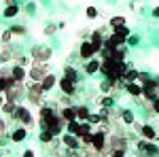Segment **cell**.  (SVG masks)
Masks as SVG:
<instances>
[{
  "mask_svg": "<svg viewBox=\"0 0 159 157\" xmlns=\"http://www.w3.org/2000/svg\"><path fill=\"white\" fill-rule=\"evenodd\" d=\"M7 102V98H4V94H0V109H2V104Z\"/></svg>",
  "mask_w": 159,
  "mask_h": 157,
  "instance_id": "obj_45",
  "label": "cell"
},
{
  "mask_svg": "<svg viewBox=\"0 0 159 157\" xmlns=\"http://www.w3.org/2000/svg\"><path fill=\"white\" fill-rule=\"evenodd\" d=\"M138 70L136 68H127V72L123 74V79H125V83H132V81H138Z\"/></svg>",
  "mask_w": 159,
  "mask_h": 157,
  "instance_id": "obj_26",
  "label": "cell"
},
{
  "mask_svg": "<svg viewBox=\"0 0 159 157\" xmlns=\"http://www.w3.org/2000/svg\"><path fill=\"white\" fill-rule=\"evenodd\" d=\"M24 157H34V151H32V149H28V151L24 153Z\"/></svg>",
  "mask_w": 159,
  "mask_h": 157,
  "instance_id": "obj_44",
  "label": "cell"
},
{
  "mask_svg": "<svg viewBox=\"0 0 159 157\" xmlns=\"http://www.w3.org/2000/svg\"><path fill=\"white\" fill-rule=\"evenodd\" d=\"M125 149H127V140H125V136H112L108 142H106V149L104 151H119V153H125Z\"/></svg>",
  "mask_w": 159,
  "mask_h": 157,
  "instance_id": "obj_8",
  "label": "cell"
},
{
  "mask_svg": "<svg viewBox=\"0 0 159 157\" xmlns=\"http://www.w3.org/2000/svg\"><path fill=\"white\" fill-rule=\"evenodd\" d=\"M108 24H110V28L115 30V28H121V25H125V19L117 15V17H110V21H108Z\"/></svg>",
  "mask_w": 159,
  "mask_h": 157,
  "instance_id": "obj_28",
  "label": "cell"
},
{
  "mask_svg": "<svg viewBox=\"0 0 159 157\" xmlns=\"http://www.w3.org/2000/svg\"><path fill=\"white\" fill-rule=\"evenodd\" d=\"M61 157H83V155H79V149H66L61 153Z\"/></svg>",
  "mask_w": 159,
  "mask_h": 157,
  "instance_id": "obj_33",
  "label": "cell"
},
{
  "mask_svg": "<svg viewBox=\"0 0 159 157\" xmlns=\"http://www.w3.org/2000/svg\"><path fill=\"white\" fill-rule=\"evenodd\" d=\"M153 15H155V17H159V7H155V9H153Z\"/></svg>",
  "mask_w": 159,
  "mask_h": 157,
  "instance_id": "obj_46",
  "label": "cell"
},
{
  "mask_svg": "<svg viewBox=\"0 0 159 157\" xmlns=\"http://www.w3.org/2000/svg\"><path fill=\"white\" fill-rule=\"evenodd\" d=\"M25 89H28V100L32 102V104H40L43 102V94H45V89H43V83L40 81H32V83L25 85Z\"/></svg>",
  "mask_w": 159,
  "mask_h": 157,
  "instance_id": "obj_2",
  "label": "cell"
},
{
  "mask_svg": "<svg viewBox=\"0 0 159 157\" xmlns=\"http://www.w3.org/2000/svg\"><path fill=\"white\" fill-rule=\"evenodd\" d=\"M151 104H153V110H155V113L159 115V98H155V100H153Z\"/></svg>",
  "mask_w": 159,
  "mask_h": 157,
  "instance_id": "obj_42",
  "label": "cell"
},
{
  "mask_svg": "<svg viewBox=\"0 0 159 157\" xmlns=\"http://www.w3.org/2000/svg\"><path fill=\"white\" fill-rule=\"evenodd\" d=\"M49 60H51V47L38 45V47L32 49V64H36V62H49Z\"/></svg>",
  "mask_w": 159,
  "mask_h": 157,
  "instance_id": "obj_9",
  "label": "cell"
},
{
  "mask_svg": "<svg viewBox=\"0 0 159 157\" xmlns=\"http://www.w3.org/2000/svg\"><path fill=\"white\" fill-rule=\"evenodd\" d=\"M47 74H49V62H36V64H32L28 76H30L32 81H43Z\"/></svg>",
  "mask_w": 159,
  "mask_h": 157,
  "instance_id": "obj_5",
  "label": "cell"
},
{
  "mask_svg": "<svg viewBox=\"0 0 159 157\" xmlns=\"http://www.w3.org/2000/svg\"><path fill=\"white\" fill-rule=\"evenodd\" d=\"M136 149H138V155L142 157H157L159 155V149L155 145H153V140H140L138 145H136Z\"/></svg>",
  "mask_w": 159,
  "mask_h": 157,
  "instance_id": "obj_6",
  "label": "cell"
},
{
  "mask_svg": "<svg viewBox=\"0 0 159 157\" xmlns=\"http://www.w3.org/2000/svg\"><path fill=\"white\" fill-rule=\"evenodd\" d=\"M125 91H127L129 96H134V98H140V96H142V91H144V89H142L140 85L136 83V81H132V83H127V85H125Z\"/></svg>",
  "mask_w": 159,
  "mask_h": 157,
  "instance_id": "obj_17",
  "label": "cell"
},
{
  "mask_svg": "<svg viewBox=\"0 0 159 157\" xmlns=\"http://www.w3.org/2000/svg\"><path fill=\"white\" fill-rule=\"evenodd\" d=\"M79 125H81V121H79V119L70 121V123H68V132H70V134H76V130H79Z\"/></svg>",
  "mask_w": 159,
  "mask_h": 157,
  "instance_id": "obj_34",
  "label": "cell"
},
{
  "mask_svg": "<svg viewBox=\"0 0 159 157\" xmlns=\"http://www.w3.org/2000/svg\"><path fill=\"white\" fill-rule=\"evenodd\" d=\"M60 115L66 123H70V121L76 119V109H74V106H64V109L60 110Z\"/></svg>",
  "mask_w": 159,
  "mask_h": 157,
  "instance_id": "obj_15",
  "label": "cell"
},
{
  "mask_svg": "<svg viewBox=\"0 0 159 157\" xmlns=\"http://www.w3.org/2000/svg\"><path fill=\"white\" fill-rule=\"evenodd\" d=\"M25 134H28V130H25V125H19V127H15L11 132V140L13 142H21L25 138Z\"/></svg>",
  "mask_w": 159,
  "mask_h": 157,
  "instance_id": "obj_18",
  "label": "cell"
},
{
  "mask_svg": "<svg viewBox=\"0 0 159 157\" xmlns=\"http://www.w3.org/2000/svg\"><path fill=\"white\" fill-rule=\"evenodd\" d=\"M4 134H7V125H4V121L0 119V140H4Z\"/></svg>",
  "mask_w": 159,
  "mask_h": 157,
  "instance_id": "obj_41",
  "label": "cell"
},
{
  "mask_svg": "<svg viewBox=\"0 0 159 157\" xmlns=\"http://www.w3.org/2000/svg\"><path fill=\"white\" fill-rule=\"evenodd\" d=\"M74 109H76V119H79V121H87V119H89L91 113H89L87 106H74Z\"/></svg>",
  "mask_w": 159,
  "mask_h": 157,
  "instance_id": "obj_22",
  "label": "cell"
},
{
  "mask_svg": "<svg viewBox=\"0 0 159 157\" xmlns=\"http://www.w3.org/2000/svg\"><path fill=\"white\" fill-rule=\"evenodd\" d=\"M57 30H60V25H53V24H49L47 28H45V34H47V36H51V34H55Z\"/></svg>",
  "mask_w": 159,
  "mask_h": 157,
  "instance_id": "obj_38",
  "label": "cell"
},
{
  "mask_svg": "<svg viewBox=\"0 0 159 157\" xmlns=\"http://www.w3.org/2000/svg\"><path fill=\"white\" fill-rule=\"evenodd\" d=\"M100 53V49L91 43V40H83L81 45H79V55L83 58V60H91V58H96Z\"/></svg>",
  "mask_w": 159,
  "mask_h": 157,
  "instance_id": "obj_7",
  "label": "cell"
},
{
  "mask_svg": "<svg viewBox=\"0 0 159 157\" xmlns=\"http://www.w3.org/2000/svg\"><path fill=\"white\" fill-rule=\"evenodd\" d=\"M17 13H19V7H17V4H7V7H4V11H2V15L11 19V17H15Z\"/></svg>",
  "mask_w": 159,
  "mask_h": 157,
  "instance_id": "obj_24",
  "label": "cell"
},
{
  "mask_svg": "<svg viewBox=\"0 0 159 157\" xmlns=\"http://www.w3.org/2000/svg\"><path fill=\"white\" fill-rule=\"evenodd\" d=\"M13 36H15V34H13V32H11V28H9V30H4V32H2V36H0V40H2L4 45H9V43L13 40Z\"/></svg>",
  "mask_w": 159,
  "mask_h": 157,
  "instance_id": "obj_30",
  "label": "cell"
},
{
  "mask_svg": "<svg viewBox=\"0 0 159 157\" xmlns=\"http://www.w3.org/2000/svg\"><path fill=\"white\" fill-rule=\"evenodd\" d=\"M100 106H112V98L110 96H106V98H100Z\"/></svg>",
  "mask_w": 159,
  "mask_h": 157,
  "instance_id": "obj_39",
  "label": "cell"
},
{
  "mask_svg": "<svg viewBox=\"0 0 159 157\" xmlns=\"http://www.w3.org/2000/svg\"><path fill=\"white\" fill-rule=\"evenodd\" d=\"M4 2H7V4H15V0H4Z\"/></svg>",
  "mask_w": 159,
  "mask_h": 157,
  "instance_id": "obj_47",
  "label": "cell"
},
{
  "mask_svg": "<svg viewBox=\"0 0 159 157\" xmlns=\"http://www.w3.org/2000/svg\"><path fill=\"white\" fill-rule=\"evenodd\" d=\"M15 109H17V102H11V100H7V102L2 104V113H7V115H11Z\"/></svg>",
  "mask_w": 159,
  "mask_h": 157,
  "instance_id": "obj_27",
  "label": "cell"
},
{
  "mask_svg": "<svg viewBox=\"0 0 159 157\" xmlns=\"http://www.w3.org/2000/svg\"><path fill=\"white\" fill-rule=\"evenodd\" d=\"M11 32L15 36H21V34H25V28L24 25H11Z\"/></svg>",
  "mask_w": 159,
  "mask_h": 157,
  "instance_id": "obj_37",
  "label": "cell"
},
{
  "mask_svg": "<svg viewBox=\"0 0 159 157\" xmlns=\"http://www.w3.org/2000/svg\"><path fill=\"white\" fill-rule=\"evenodd\" d=\"M81 142H83V140H81L79 136L70 134V132L61 136V145H64V149H81Z\"/></svg>",
  "mask_w": 159,
  "mask_h": 157,
  "instance_id": "obj_12",
  "label": "cell"
},
{
  "mask_svg": "<svg viewBox=\"0 0 159 157\" xmlns=\"http://www.w3.org/2000/svg\"><path fill=\"white\" fill-rule=\"evenodd\" d=\"M11 119H15L17 123H21L25 127H30L32 123H34V117H32V113L25 109V106H17V109L11 113Z\"/></svg>",
  "mask_w": 159,
  "mask_h": 157,
  "instance_id": "obj_4",
  "label": "cell"
},
{
  "mask_svg": "<svg viewBox=\"0 0 159 157\" xmlns=\"http://www.w3.org/2000/svg\"><path fill=\"white\" fill-rule=\"evenodd\" d=\"M136 157H142V155H136Z\"/></svg>",
  "mask_w": 159,
  "mask_h": 157,
  "instance_id": "obj_48",
  "label": "cell"
},
{
  "mask_svg": "<svg viewBox=\"0 0 159 157\" xmlns=\"http://www.w3.org/2000/svg\"><path fill=\"white\" fill-rule=\"evenodd\" d=\"M127 45H138V36H127Z\"/></svg>",
  "mask_w": 159,
  "mask_h": 157,
  "instance_id": "obj_43",
  "label": "cell"
},
{
  "mask_svg": "<svg viewBox=\"0 0 159 157\" xmlns=\"http://www.w3.org/2000/svg\"><path fill=\"white\" fill-rule=\"evenodd\" d=\"M24 96H28V89H25L24 83H19V81H15L11 87H7V91H4V98L7 100H11V102H17V100H21Z\"/></svg>",
  "mask_w": 159,
  "mask_h": 157,
  "instance_id": "obj_3",
  "label": "cell"
},
{
  "mask_svg": "<svg viewBox=\"0 0 159 157\" xmlns=\"http://www.w3.org/2000/svg\"><path fill=\"white\" fill-rule=\"evenodd\" d=\"M15 62H17V64H19V66H28V64H32V62L28 60V58H25V55H21V53H19V55H17V58H15Z\"/></svg>",
  "mask_w": 159,
  "mask_h": 157,
  "instance_id": "obj_36",
  "label": "cell"
},
{
  "mask_svg": "<svg viewBox=\"0 0 159 157\" xmlns=\"http://www.w3.org/2000/svg\"><path fill=\"white\" fill-rule=\"evenodd\" d=\"M7 87H9V81H7V76L0 72V94H4L7 91Z\"/></svg>",
  "mask_w": 159,
  "mask_h": 157,
  "instance_id": "obj_35",
  "label": "cell"
},
{
  "mask_svg": "<svg viewBox=\"0 0 159 157\" xmlns=\"http://www.w3.org/2000/svg\"><path fill=\"white\" fill-rule=\"evenodd\" d=\"M40 83H43V89H45V91H51V89L60 83V81H57V76H55V74H47V76H45Z\"/></svg>",
  "mask_w": 159,
  "mask_h": 157,
  "instance_id": "obj_16",
  "label": "cell"
},
{
  "mask_svg": "<svg viewBox=\"0 0 159 157\" xmlns=\"http://www.w3.org/2000/svg\"><path fill=\"white\" fill-rule=\"evenodd\" d=\"M11 74H13V79H15V81H19V83H24V79L28 76V72L24 70V66H19V64H15V66H13Z\"/></svg>",
  "mask_w": 159,
  "mask_h": 157,
  "instance_id": "obj_19",
  "label": "cell"
},
{
  "mask_svg": "<svg viewBox=\"0 0 159 157\" xmlns=\"http://www.w3.org/2000/svg\"><path fill=\"white\" fill-rule=\"evenodd\" d=\"M53 138H55V134L51 132V130H43V132H40V136H38V140H40V142H45V145H49Z\"/></svg>",
  "mask_w": 159,
  "mask_h": 157,
  "instance_id": "obj_25",
  "label": "cell"
},
{
  "mask_svg": "<svg viewBox=\"0 0 159 157\" xmlns=\"http://www.w3.org/2000/svg\"><path fill=\"white\" fill-rule=\"evenodd\" d=\"M115 32H119V34H123V36H129V28H127V25H121V28H115Z\"/></svg>",
  "mask_w": 159,
  "mask_h": 157,
  "instance_id": "obj_40",
  "label": "cell"
},
{
  "mask_svg": "<svg viewBox=\"0 0 159 157\" xmlns=\"http://www.w3.org/2000/svg\"><path fill=\"white\" fill-rule=\"evenodd\" d=\"M85 15H87V19H96V17H98V9H96V7H87Z\"/></svg>",
  "mask_w": 159,
  "mask_h": 157,
  "instance_id": "obj_32",
  "label": "cell"
},
{
  "mask_svg": "<svg viewBox=\"0 0 159 157\" xmlns=\"http://www.w3.org/2000/svg\"><path fill=\"white\" fill-rule=\"evenodd\" d=\"M100 66H102V60H100V58H91V60H87V64H85V72L96 74L100 70Z\"/></svg>",
  "mask_w": 159,
  "mask_h": 157,
  "instance_id": "obj_14",
  "label": "cell"
},
{
  "mask_svg": "<svg viewBox=\"0 0 159 157\" xmlns=\"http://www.w3.org/2000/svg\"><path fill=\"white\" fill-rule=\"evenodd\" d=\"M64 74L68 79H72V81H79V74H76V70H74L72 66H64Z\"/></svg>",
  "mask_w": 159,
  "mask_h": 157,
  "instance_id": "obj_29",
  "label": "cell"
},
{
  "mask_svg": "<svg viewBox=\"0 0 159 157\" xmlns=\"http://www.w3.org/2000/svg\"><path fill=\"white\" fill-rule=\"evenodd\" d=\"M60 89L66 94V96H74L76 94V81H72V79H68L66 74L60 79Z\"/></svg>",
  "mask_w": 159,
  "mask_h": 157,
  "instance_id": "obj_11",
  "label": "cell"
},
{
  "mask_svg": "<svg viewBox=\"0 0 159 157\" xmlns=\"http://www.w3.org/2000/svg\"><path fill=\"white\" fill-rule=\"evenodd\" d=\"M91 146L98 151V153H102L104 149H106V134L100 132V130H93V138H91Z\"/></svg>",
  "mask_w": 159,
  "mask_h": 157,
  "instance_id": "obj_10",
  "label": "cell"
},
{
  "mask_svg": "<svg viewBox=\"0 0 159 157\" xmlns=\"http://www.w3.org/2000/svg\"><path fill=\"white\" fill-rule=\"evenodd\" d=\"M87 121H89L91 125H98V123H102L104 119H102V115H100V113H91V115H89V119H87Z\"/></svg>",
  "mask_w": 159,
  "mask_h": 157,
  "instance_id": "obj_31",
  "label": "cell"
},
{
  "mask_svg": "<svg viewBox=\"0 0 159 157\" xmlns=\"http://www.w3.org/2000/svg\"><path fill=\"white\" fill-rule=\"evenodd\" d=\"M125 43H127V36H123V34L115 32V30H112V34L106 38V45H110V47H123Z\"/></svg>",
  "mask_w": 159,
  "mask_h": 157,
  "instance_id": "obj_13",
  "label": "cell"
},
{
  "mask_svg": "<svg viewBox=\"0 0 159 157\" xmlns=\"http://www.w3.org/2000/svg\"><path fill=\"white\" fill-rule=\"evenodd\" d=\"M140 134H142V138H147V140H155V138H157V130H155L153 125H142Z\"/></svg>",
  "mask_w": 159,
  "mask_h": 157,
  "instance_id": "obj_21",
  "label": "cell"
},
{
  "mask_svg": "<svg viewBox=\"0 0 159 157\" xmlns=\"http://www.w3.org/2000/svg\"><path fill=\"white\" fill-rule=\"evenodd\" d=\"M89 40L96 45L98 49H102L104 47V43H106V38L102 36V30H96V32H91V36H89Z\"/></svg>",
  "mask_w": 159,
  "mask_h": 157,
  "instance_id": "obj_20",
  "label": "cell"
},
{
  "mask_svg": "<svg viewBox=\"0 0 159 157\" xmlns=\"http://www.w3.org/2000/svg\"><path fill=\"white\" fill-rule=\"evenodd\" d=\"M121 121L125 125H134V121H136L134 113H132V110H121Z\"/></svg>",
  "mask_w": 159,
  "mask_h": 157,
  "instance_id": "obj_23",
  "label": "cell"
},
{
  "mask_svg": "<svg viewBox=\"0 0 159 157\" xmlns=\"http://www.w3.org/2000/svg\"><path fill=\"white\" fill-rule=\"evenodd\" d=\"M38 123H40V127L43 130H51V132L55 134H61L64 130V125H68L66 121L61 119V115L57 113L55 109H49V106H45V109H40V115H38Z\"/></svg>",
  "mask_w": 159,
  "mask_h": 157,
  "instance_id": "obj_1",
  "label": "cell"
}]
</instances>
